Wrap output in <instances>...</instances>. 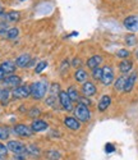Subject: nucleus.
<instances>
[{
	"label": "nucleus",
	"instance_id": "f257e3e1",
	"mask_svg": "<svg viewBox=\"0 0 138 160\" xmlns=\"http://www.w3.org/2000/svg\"><path fill=\"white\" fill-rule=\"evenodd\" d=\"M47 83L45 81H36L31 85V96L35 100H40L42 99L47 91Z\"/></svg>",
	"mask_w": 138,
	"mask_h": 160
},
{
	"label": "nucleus",
	"instance_id": "f03ea898",
	"mask_svg": "<svg viewBox=\"0 0 138 160\" xmlns=\"http://www.w3.org/2000/svg\"><path fill=\"white\" fill-rule=\"evenodd\" d=\"M74 115L79 122H88L90 118H91V112L88 110V108L86 105L79 102L74 108Z\"/></svg>",
	"mask_w": 138,
	"mask_h": 160
},
{
	"label": "nucleus",
	"instance_id": "7ed1b4c3",
	"mask_svg": "<svg viewBox=\"0 0 138 160\" xmlns=\"http://www.w3.org/2000/svg\"><path fill=\"white\" fill-rule=\"evenodd\" d=\"M114 81V69L110 65H105L102 68V77H101V83L104 86H110Z\"/></svg>",
	"mask_w": 138,
	"mask_h": 160
},
{
	"label": "nucleus",
	"instance_id": "20e7f679",
	"mask_svg": "<svg viewBox=\"0 0 138 160\" xmlns=\"http://www.w3.org/2000/svg\"><path fill=\"white\" fill-rule=\"evenodd\" d=\"M59 102L63 106V109L67 112H72L73 110V101L67 94V91H60L59 92Z\"/></svg>",
	"mask_w": 138,
	"mask_h": 160
},
{
	"label": "nucleus",
	"instance_id": "39448f33",
	"mask_svg": "<svg viewBox=\"0 0 138 160\" xmlns=\"http://www.w3.org/2000/svg\"><path fill=\"white\" fill-rule=\"evenodd\" d=\"M7 148L8 150H10L12 152H14L17 155H22L27 152V146H24V143H22L21 141H9Z\"/></svg>",
	"mask_w": 138,
	"mask_h": 160
},
{
	"label": "nucleus",
	"instance_id": "423d86ee",
	"mask_svg": "<svg viewBox=\"0 0 138 160\" xmlns=\"http://www.w3.org/2000/svg\"><path fill=\"white\" fill-rule=\"evenodd\" d=\"M12 94L14 99H26L31 96V86H18L13 90Z\"/></svg>",
	"mask_w": 138,
	"mask_h": 160
},
{
	"label": "nucleus",
	"instance_id": "0eeeda50",
	"mask_svg": "<svg viewBox=\"0 0 138 160\" xmlns=\"http://www.w3.org/2000/svg\"><path fill=\"white\" fill-rule=\"evenodd\" d=\"M124 27H126L128 31H132V32H136L138 31V16H129L124 19L123 22Z\"/></svg>",
	"mask_w": 138,
	"mask_h": 160
},
{
	"label": "nucleus",
	"instance_id": "6e6552de",
	"mask_svg": "<svg viewBox=\"0 0 138 160\" xmlns=\"http://www.w3.org/2000/svg\"><path fill=\"white\" fill-rule=\"evenodd\" d=\"M32 128L26 124H17L14 127V133L21 137H31L32 136Z\"/></svg>",
	"mask_w": 138,
	"mask_h": 160
},
{
	"label": "nucleus",
	"instance_id": "1a4fd4ad",
	"mask_svg": "<svg viewBox=\"0 0 138 160\" xmlns=\"http://www.w3.org/2000/svg\"><path fill=\"white\" fill-rule=\"evenodd\" d=\"M3 83H4V86H7V87H18L19 85H21V77H18V76H14V74H12V76H8V77H5L4 79H3Z\"/></svg>",
	"mask_w": 138,
	"mask_h": 160
},
{
	"label": "nucleus",
	"instance_id": "9d476101",
	"mask_svg": "<svg viewBox=\"0 0 138 160\" xmlns=\"http://www.w3.org/2000/svg\"><path fill=\"white\" fill-rule=\"evenodd\" d=\"M64 124H65L67 128L72 129V131H78V129L81 128L79 121H78L77 118H74V117H67V118L64 119Z\"/></svg>",
	"mask_w": 138,
	"mask_h": 160
},
{
	"label": "nucleus",
	"instance_id": "9b49d317",
	"mask_svg": "<svg viewBox=\"0 0 138 160\" xmlns=\"http://www.w3.org/2000/svg\"><path fill=\"white\" fill-rule=\"evenodd\" d=\"M82 92H83V95L90 98V96H93L96 92H97V88H96V86L92 83V82H85L83 86H82Z\"/></svg>",
	"mask_w": 138,
	"mask_h": 160
},
{
	"label": "nucleus",
	"instance_id": "f8f14e48",
	"mask_svg": "<svg viewBox=\"0 0 138 160\" xmlns=\"http://www.w3.org/2000/svg\"><path fill=\"white\" fill-rule=\"evenodd\" d=\"M0 68L3 69V72L5 74H12L13 72H16L17 65H16V63H13L12 60H5V62H3L2 64H0Z\"/></svg>",
	"mask_w": 138,
	"mask_h": 160
},
{
	"label": "nucleus",
	"instance_id": "ddd939ff",
	"mask_svg": "<svg viewBox=\"0 0 138 160\" xmlns=\"http://www.w3.org/2000/svg\"><path fill=\"white\" fill-rule=\"evenodd\" d=\"M110 104H111V98H110L109 95H104V96L100 99L99 105H97L99 112H105V110L109 108V106H110Z\"/></svg>",
	"mask_w": 138,
	"mask_h": 160
},
{
	"label": "nucleus",
	"instance_id": "4468645a",
	"mask_svg": "<svg viewBox=\"0 0 138 160\" xmlns=\"http://www.w3.org/2000/svg\"><path fill=\"white\" fill-rule=\"evenodd\" d=\"M132 68H133V62L129 59H123L119 63V71L121 73H128L132 71Z\"/></svg>",
	"mask_w": 138,
	"mask_h": 160
},
{
	"label": "nucleus",
	"instance_id": "2eb2a0df",
	"mask_svg": "<svg viewBox=\"0 0 138 160\" xmlns=\"http://www.w3.org/2000/svg\"><path fill=\"white\" fill-rule=\"evenodd\" d=\"M4 18H5L7 22L14 23V22H18L21 19V13L17 12V10H10V12H8L4 14Z\"/></svg>",
	"mask_w": 138,
	"mask_h": 160
},
{
	"label": "nucleus",
	"instance_id": "dca6fc26",
	"mask_svg": "<svg viewBox=\"0 0 138 160\" xmlns=\"http://www.w3.org/2000/svg\"><path fill=\"white\" fill-rule=\"evenodd\" d=\"M101 62H102V57L101 55H93L87 60V67L90 69H95L101 64Z\"/></svg>",
	"mask_w": 138,
	"mask_h": 160
},
{
	"label": "nucleus",
	"instance_id": "f3484780",
	"mask_svg": "<svg viewBox=\"0 0 138 160\" xmlns=\"http://www.w3.org/2000/svg\"><path fill=\"white\" fill-rule=\"evenodd\" d=\"M28 62H31V57L28 54H22L16 59V65L19 68H24L28 65Z\"/></svg>",
	"mask_w": 138,
	"mask_h": 160
},
{
	"label": "nucleus",
	"instance_id": "a211bd4d",
	"mask_svg": "<svg viewBox=\"0 0 138 160\" xmlns=\"http://www.w3.org/2000/svg\"><path fill=\"white\" fill-rule=\"evenodd\" d=\"M136 79H137V73H132L126 81V86H124V92H131L133 90V86L136 83Z\"/></svg>",
	"mask_w": 138,
	"mask_h": 160
},
{
	"label": "nucleus",
	"instance_id": "6ab92c4d",
	"mask_svg": "<svg viewBox=\"0 0 138 160\" xmlns=\"http://www.w3.org/2000/svg\"><path fill=\"white\" fill-rule=\"evenodd\" d=\"M31 128H32L33 132H41V131H45L47 128V123L45 121H40V119H36V121H33Z\"/></svg>",
	"mask_w": 138,
	"mask_h": 160
},
{
	"label": "nucleus",
	"instance_id": "aec40b11",
	"mask_svg": "<svg viewBox=\"0 0 138 160\" xmlns=\"http://www.w3.org/2000/svg\"><path fill=\"white\" fill-rule=\"evenodd\" d=\"M87 77H88L87 72H86L85 69H82V68H78V69L76 71V73H74L76 81H77V82H81V83H85V82L87 81Z\"/></svg>",
	"mask_w": 138,
	"mask_h": 160
},
{
	"label": "nucleus",
	"instance_id": "412c9836",
	"mask_svg": "<svg viewBox=\"0 0 138 160\" xmlns=\"http://www.w3.org/2000/svg\"><path fill=\"white\" fill-rule=\"evenodd\" d=\"M67 94L69 95V98L72 99V101H78L79 100V94H78V91L76 90V87H73V86H71L68 88Z\"/></svg>",
	"mask_w": 138,
	"mask_h": 160
},
{
	"label": "nucleus",
	"instance_id": "4be33fe9",
	"mask_svg": "<svg viewBox=\"0 0 138 160\" xmlns=\"http://www.w3.org/2000/svg\"><path fill=\"white\" fill-rule=\"evenodd\" d=\"M126 81L127 78L126 77H119L116 79V82L114 83V87L116 91H124V86H126Z\"/></svg>",
	"mask_w": 138,
	"mask_h": 160
},
{
	"label": "nucleus",
	"instance_id": "5701e85b",
	"mask_svg": "<svg viewBox=\"0 0 138 160\" xmlns=\"http://www.w3.org/2000/svg\"><path fill=\"white\" fill-rule=\"evenodd\" d=\"M9 95H10V91L9 90H2L0 91V101H2L3 105H7L9 101Z\"/></svg>",
	"mask_w": 138,
	"mask_h": 160
},
{
	"label": "nucleus",
	"instance_id": "b1692460",
	"mask_svg": "<svg viewBox=\"0 0 138 160\" xmlns=\"http://www.w3.org/2000/svg\"><path fill=\"white\" fill-rule=\"evenodd\" d=\"M27 152L31 154V155H33V156H38L40 152H41V150L37 148L35 143H31V145L27 146Z\"/></svg>",
	"mask_w": 138,
	"mask_h": 160
},
{
	"label": "nucleus",
	"instance_id": "393cba45",
	"mask_svg": "<svg viewBox=\"0 0 138 160\" xmlns=\"http://www.w3.org/2000/svg\"><path fill=\"white\" fill-rule=\"evenodd\" d=\"M46 158H47L49 160H59V159L62 158V155H60V152L57 151V150H50V151L46 152Z\"/></svg>",
	"mask_w": 138,
	"mask_h": 160
},
{
	"label": "nucleus",
	"instance_id": "a878e982",
	"mask_svg": "<svg viewBox=\"0 0 138 160\" xmlns=\"http://www.w3.org/2000/svg\"><path fill=\"white\" fill-rule=\"evenodd\" d=\"M18 35H19V30H18L17 27L9 28L8 32H7V37H8L9 40H14L16 37H18Z\"/></svg>",
	"mask_w": 138,
	"mask_h": 160
},
{
	"label": "nucleus",
	"instance_id": "bb28decb",
	"mask_svg": "<svg viewBox=\"0 0 138 160\" xmlns=\"http://www.w3.org/2000/svg\"><path fill=\"white\" fill-rule=\"evenodd\" d=\"M92 77L93 79H96V81H101V77H102V68H95L92 69Z\"/></svg>",
	"mask_w": 138,
	"mask_h": 160
},
{
	"label": "nucleus",
	"instance_id": "cd10ccee",
	"mask_svg": "<svg viewBox=\"0 0 138 160\" xmlns=\"http://www.w3.org/2000/svg\"><path fill=\"white\" fill-rule=\"evenodd\" d=\"M126 42H127L128 46H134L136 42H137V37H136L133 33L127 35V36H126Z\"/></svg>",
	"mask_w": 138,
	"mask_h": 160
},
{
	"label": "nucleus",
	"instance_id": "c85d7f7f",
	"mask_svg": "<svg viewBox=\"0 0 138 160\" xmlns=\"http://www.w3.org/2000/svg\"><path fill=\"white\" fill-rule=\"evenodd\" d=\"M9 137V129L7 127L0 126V140H8Z\"/></svg>",
	"mask_w": 138,
	"mask_h": 160
},
{
	"label": "nucleus",
	"instance_id": "c756f323",
	"mask_svg": "<svg viewBox=\"0 0 138 160\" xmlns=\"http://www.w3.org/2000/svg\"><path fill=\"white\" fill-rule=\"evenodd\" d=\"M59 92H60V87L58 83H52L51 87H50V95H54V96H59Z\"/></svg>",
	"mask_w": 138,
	"mask_h": 160
},
{
	"label": "nucleus",
	"instance_id": "7c9ffc66",
	"mask_svg": "<svg viewBox=\"0 0 138 160\" xmlns=\"http://www.w3.org/2000/svg\"><path fill=\"white\" fill-rule=\"evenodd\" d=\"M46 67H47V63H46L45 60H42V62H38V64L36 65V69H35V72L38 74V73L42 72V71L46 68Z\"/></svg>",
	"mask_w": 138,
	"mask_h": 160
},
{
	"label": "nucleus",
	"instance_id": "2f4dec72",
	"mask_svg": "<svg viewBox=\"0 0 138 160\" xmlns=\"http://www.w3.org/2000/svg\"><path fill=\"white\" fill-rule=\"evenodd\" d=\"M116 55L119 57V58H123V59H127L129 55H131V52L128 51V50H126V49H120L118 52H116Z\"/></svg>",
	"mask_w": 138,
	"mask_h": 160
},
{
	"label": "nucleus",
	"instance_id": "473e14b6",
	"mask_svg": "<svg viewBox=\"0 0 138 160\" xmlns=\"http://www.w3.org/2000/svg\"><path fill=\"white\" fill-rule=\"evenodd\" d=\"M8 30H9V27H8V24H7L5 22H2V23H0V35L7 33Z\"/></svg>",
	"mask_w": 138,
	"mask_h": 160
},
{
	"label": "nucleus",
	"instance_id": "72a5a7b5",
	"mask_svg": "<svg viewBox=\"0 0 138 160\" xmlns=\"http://www.w3.org/2000/svg\"><path fill=\"white\" fill-rule=\"evenodd\" d=\"M7 154H8V148L5 145H3V143H0V156H7Z\"/></svg>",
	"mask_w": 138,
	"mask_h": 160
},
{
	"label": "nucleus",
	"instance_id": "f704fd0d",
	"mask_svg": "<svg viewBox=\"0 0 138 160\" xmlns=\"http://www.w3.org/2000/svg\"><path fill=\"white\" fill-rule=\"evenodd\" d=\"M40 113H41V110H40L38 108H33V109H31V110H30V114H28V115L33 118V117H37V115H40Z\"/></svg>",
	"mask_w": 138,
	"mask_h": 160
},
{
	"label": "nucleus",
	"instance_id": "c9c22d12",
	"mask_svg": "<svg viewBox=\"0 0 138 160\" xmlns=\"http://www.w3.org/2000/svg\"><path fill=\"white\" fill-rule=\"evenodd\" d=\"M68 68H69V62H68V60H64V62L62 63V65H60V71L64 73Z\"/></svg>",
	"mask_w": 138,
	"mask_h": 160
},
{
	"label": "nucleus",
	"instance_id": "e433bc0d",
	"mask_svg": "<svg viewBox=\"0 0 138 160\" xmlns=\"http://www.w3.org/2000/svg\"><path fill=\"white\" fill-rule=\"evenodd\" d=\"M79 102H82V104L86 105V106L91 105V100H88L87 96H85V98H79Z\"/></svg>",
	"mask_w": 138,
	"mask_h": 160
},
{
	"label": "nucleus",
	"instance_id": "4c0bfd02",
	"mask_svg": "<svg viewBox=\"0 0 138 160\" xmlns=\"http://www.w3.org/2000/svg\"><path fill=\"white\" fill-rule=\"evenodd\" d=\"M105 150H106V152L109 154V152L114 151V150H115V148H114V146H113L111 143H107V145H106V148H105Z\"/></svg>",
	"mask_w": 138,
	"mask_h": 160
},
{
	"label": "nucleus",
	"instance_id": "58836bf2",
	"mask_svg": "<svg viewBox=\"0 0 138 160\" xmlns=\"http://www.w3.org/2000/svg\"><path fill=\"white\" fill-rule=\"evenodd\" d=\"M72 64H73L74 67H78V65L81 67V64H82V62H81V59H78V58H76V59L73 60V63H72Z\"/></svg>",
	"mask_w": 138,
	"mask_h": 160
},
{
	"label": "nucleus",
	"instance_id": "ea45409f",
	"mask_svg": "<svg viewBox=\"0 0 138 160\" xmlns=\"http://www.w3.org/2000/svg\"><path fill=\"white\" fill-rule=\"evenodd\" d=\"M4 72H3V69L2 68H0V81H3V79H4Z\"/></svg>",
	"mask_w": 138,
	"mask_h": 160
},
{
	"label": "nucleus",
	"instance_id": "a19ab883",
	"mask_svg": "<svg viewBox=\"0 0 138 160\" xmlns=\"http://www.w3.org/2000/svg\"><path fill=\"white\" fill-rule=\"evenodd\" d=\"M3 13H4V8H3L2 5H0V16H2V14H3Z\"/></svg>",
	"mask_w": 138,
	"mask_h": 160
},
{
	"label": "nucleus",
	"instance_id": "79ce46f5",
	"mask_svg": "<svg viewBox=\"0 0 138 160\" xmlns=\"http://www.w3.org/2000/svg\"><path fill=\"white\" fill-rule=\"evenodd\" d=\"M137 58H138V51H137Z\"/></svg>",
	"mask_w": 138,
	"mask_h": 160
}]
</instances>
